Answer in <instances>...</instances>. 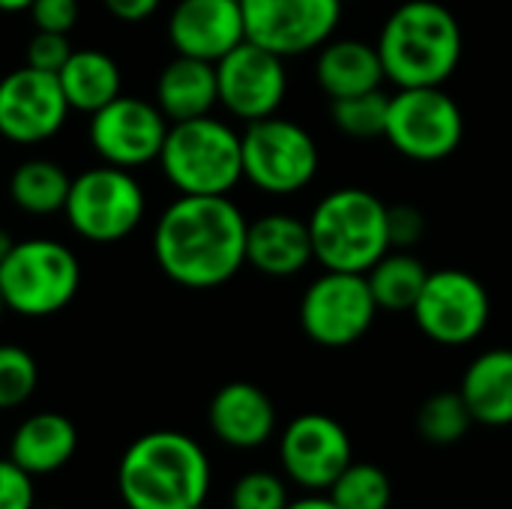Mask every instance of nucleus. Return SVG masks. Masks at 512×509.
Listing matches in <instances>:
<instances>
[{
    "instance_id": "5",
    "label": "nucleus",
    "mask_w": 512,
    "mask_h": 509,
    "mask_svg": "<svg viewBox=\"0 0 512 509\" xmlns=\"http://www.w3.org/2000/svg\"><path fill=\"white\" fill-rule=\"evenodd\" d=\"M159 168L180 195H228L243 180V141L213 114L171 123Z\"/></svg>"
},
{
    "instance_id": "4",
    "label": "nucleus",
    "mask_w": 512,
    "mask_h": 509,
    "mask_svg": "<svg viewBox=\"0 0 512 509\" xmlns=\"http://www.w3.org/2000/svg\"><path fill=\"white\" fill-rule=\"evenodd\" d=\"M309 234L315 261L324 270L369 273L372 264L390 252L387 204L360 186L336 189L315 204Z\"/></svg>"
},
{
    "instance_id": "10",
    "label": "nucleus",
    "mask_w": 512,
    "mask_h": 509,
    "mask_svg": "<svg viewBox=\"0 0 512 509\" xmlns=\"http://www.w3.org/2000/svg\"><path fill=\"white\" fill-rule=\"evenodd\" d=\"M378 312L366 273L324 270L300 300V327L321 348H348L372 330Z\"/></svg>"
},
{
    "instance_id": "6",
    "label": "nucleus",
    "mask_w": 512,
    "mask_h": 509,
    "mask_svg": "<svg viewBox=\"0 0 512 509\" xmlns=\"http://www.w3.org/2000/svg\"><path fill=\"white\" fill-rule=\"evenodd\" d=\"M81 285L78 255L51 237L18 240L0 264V294L21 318H51L63 312Z\"/></svg>"
},
{
    "instance_id": "7",
    "label": "nucleus",
    "mask_w": 512,
    "mask_h": 509,
    "mask_svg": "<svg viewBox=\"0 0 512 509\" xmlns=\"http://www.w3.org/2000/svg\"><path fill=\"white\" fill-rule=\"evenodd\" d=\"M147 213L144 186L132 171L96 165L72 177L63 216L69 228L90 243H117L129 237Z\"/></svg>"
},
{
    "instance_id": "2",
    "label": "nucleus",
    "mask_w": 512,
    "mask_h": 509,
    "mask_svg": "<svg viewBox=\"0 0 512 509\" xmlns=\"http://www.w3.org/2000/svg\"><path fill=\"white\" fill-rule=\"evenodd\" d=\"M213 483L204 447L174 429L135 438L117 462V492L126 509H198Z\"/></svg>"
},
{
    "instance_id": "40",
    "label": "nucleus",
    "mask_w": 512,
    "mask_h": 509,
    "mask_svg": "<svg viewBox=\"0 0 512 509\" xmlns=\"http://www.w3.org/2000/svg\"><path fill=\"white\" fill-rule=\"evenodd\" d=\"M6 312H9V309H6V300H3V294H0V321H3Z\"/></svg>"
},
{
    "instance_id": "27",
    "label": "nucleus",
    "mask_w": 512,
    "mask_h": 509,
    "mask_svg": "<svg viewBox=\"0 0 512 509\" xmlns=\"http://www.w3.org/2000/svg\"><path fill=\"white\" fill-rule=\"evenodd\" d=\"M474 417L462 399L459 390H441L432 393L420 408H417V432L426 444L432 447H453L471 432Z\"/></svg>"
},
{
    "instance_id": "39",
    "label": "nucleus",
    "mask_w": 512,
    "mask_h": 509,
    "mask_svg": "<svg viewBox=\"0 0 512 509\" xmlns=\"http://www.w3.org/2000/svg\"><path fill=\"white\" fill-rule=\"evenodd\" d=\"M33 0H0V12H27Z\"/></svg>"
},
{
    "instance_id": "35",
    "label": "nucleus",
    "mask_w": 512,
    "mask_h": 509,
    "mask_svg": "<svg viewBox=\"0 0 512 509\" xmlns=\"http://www.w3.org/2000/svg\"><path fill=\"white\" fill-rule=\"evenodd\" d=\"M78 9V0H33L27 12L36 30L69 33L78 21Z\"/></svg>"
},
{
    "instance_id": "37",
    "label": "nucleus",
    "mask_w": 512,
    "mask_h": 509,
    "mask_svg": "<svg viewBox=\"0 0 512 509\" xmlns=\"http://www.w3.org/2000/svg\"><path fill=\"white\" fill-rule=\"evenodd\" d=\"M288 509H339L327 495H321V492H309V495H303V498H297V501H291Z\"/></svg>"
},
{
    "instance_id": "11",
    "label": "nucleus",
    "mask_w": 512,
    "mask_h": 509,
    "mask_svg": "<svg viewBox=\"0 0 512 509\" xmlns=\"http://www.w3.org/2000/svg\"><path fill=\"white\" fill-rule=\"evenodd\" d=\"M420 333L444 348H462L483 336L492 318V297L486 285L456 267L429 273L414 309Z\"/></svg>"
},
{
    "instance_id": "14",
    "label": "nucleus",
    "mask_w": 512,
    "mask_h": 509,
    "mask_svg": "<svg viewBox=\"0 0 512 509\" xmlns=\"http://www.w3.org/2000/svg\"><path fill=\"white\" fill-rule=\"evenodd\" d=\"M168 117L159 111L156 102L138 96H117L96 114H90V147L102 156V162L117 168H141L159 162Z\"/></svg>"
},
{
    "instance_id": "22",
    "label": "nucleus",
    "mask_w": 512,
    "mask_h": 509,
    "mask_svg": "<svg viewBox=\"0 0 512 509\" xmlns=\"http://www.w3.org/2000/svg\"><path fill=\"white\" fill-rule=\"evenodd\" d=\"M216 102H219L216 63L177 54L171 63L162 66L156 78V105L168 117V123L204 117L213 111Z\"/></svg>"
},
{
    "instance_id": "42",
    "label": "nucleus",
    "mask_w": 512,
    "mask_h": 509,
    "mask_svg": "<svg viewBox=\"0 0 512 509\" xmlns=\"http://www.w3.org/2000/svg\"><path fill=\"white\" fill-rule=\"evenodd\" d=\"M198 509H207V504H204V507H198Z\"/></svg>"
},
{
    "instance_id": "8",
    "label": "nucleus",
    "mask_w": 512,
    "mask_h": 509,
    "mask_svg": "<svg viewBox=\"0 0 512 509\" xmlns=\"http://www.w3.org/2000/svg\"><path fill=\"white\" fill-rule=\"evenodd\" d=\"M243 177L267 195H294L318 174L315 138L288 117H264L246 123L243 135Z\"/></svg>"
},
{
    "instance_id": "12",
    "label": "nucleus",
    "mask_w": 512,
    "mask_h": 509,
    "mask_svg": "<svg viewBox=\"0 0 512 509\" xmlns=\"http://www.w3.org/2000/svg\"><path fill=\"white\" fill-rule=\"evenodd\" d=\"M240 9L246 39L285 60L318 51L342 18V0H240Z\"/></svg>"
},
{
    "instance_id": "23",
    "label": "nucleus",
    "mask_w": 512,
    "mask_h": 509,
    "mask_svg": "<svg viewBox=\"0 0 512 509\" xmlns=\"http://www.w3.org/2000/svg\"><path fill=\"white\" fill-rule=\"evenodd\" d=\"M315 81L330 99L378 90L387 81L378 45H369L363 39H327L318 48Z\"/></svg>"
},
{
    "instance_id": "20",
    "label": "nucleus",
    "mask_w": 512,
    "mask_h": 509,
    "mask_svg": "<svg viewBox=\"0 0 512 509\" xmlns=\"http://www.w3.org/2000/svg\"><path fill=\"white\" fill-rule=\"evenodd\" d=\"M78 453V429L66 414L39 411L21 420L9 438V459L36 477H51L63 471Z\"/></svg>"
},
{
    "instance_id": "29",
    "label": "nucleus",
    "mask_w": 512,
    "mask_h": 509,
    "mask_svg": "<svg viewBox=\"0 0 512 509\" xmlns=\"http://www.w3.org/2000/svg\"><path fill=\"white\" fill-rule=\"evenodd\" d=\"M390 114V93L366 90L345 99H330V117L339 132L351 138H384Z\"/></svg>"
},
{
    "instance_id": "31",
    "label": "nucleus",
    "mask_w": 512,
    "mask_h": 509,
    "mask_svg": "<svg viewBox=\"0 0 512 509\" xmlns=\"http://www.w3.org/2000/svg\"><path fill=\"white\" fill-rule=\"evenodd\" d=\"M231 509H288V486L273 471H249L231 486Z\"/></svg>"
},
{
    "instance_id": "30",
    "label": "nucleus",
    "mask_w": 512,
    "mask_h": 509,
    "mask_svg": "<svg viewBox=\"0 0 512 509\" xmlns=\"http://www.w3.org/2000/svg\"><path fill=\"white\" fill-rule=\"evenodd\" d=\"M39 384V366L21 345H0V411L21 408Z\"/></svg>"
},
{
    "instance_id": "15",
    "label": "nucleus",
    "mask_w": 512,
    "mask_h": 509,
    "mask_svg": "<svg viewBox=\"0 0 512 509\" xmlns=\"http://www.w3.org/2000/svg\"><path fill=\"white\" fill-rule=\"evenodd\" d=\"M60 78L33 66H18L0 78V135L12 144H42L54 138L69 114Z\"/></svg>"
},
{
    "instance_id": "16",
    "label": "nucleus",
    "mask_w": 512,
    "mask_h": 509,
    "mask_svg": "<svg viewBox=\"0 0 512 509\" xmlns=\"http://www.w3.org/2000/svg\"><path fill=\"white\" fill-rule=\"evenodd\" d=\"M219 105L243 123L273 117L282 108L288 75L285 57L243 39L216 63Z\"/></svg>"
},
{
    "instance_id": "26",
    "label": "nucleus",
    "mask_w": 512,
    "mask_h": 509,
    "mask_svg": "<svg viewBox=\"0 0 512 509\" xmlns=\"http://www.w3.org/2000/svg\"><path fill=\"white\" fill-rule=\"evenodd\" d=\"M366 279H369L378 309L411 312L426 279H429V270L411 249H390L387 255H381L372 264Z\"/></svg>"
},
{
    "instance_id": "1",
    "label": "nucleus",
    "mask_w": 512,
    "mask_h": 509,
    "mask_svg": "<svg viewBox=\"0 0 512 509\" xmlns=\"http://www.w3.org/2000/svg\"><path fill=\"white\" fill-rule=\"evenodd\" d=\"M246 231L249 222L228 195H180L156 219L153 258L183 288H219L246 267Z\"/></svg>"
},
{
    "instance_id": "9",
    "label": "nucleus",
    "mask_w": 512,
    "mask_h": 509,
    "mask_svg": "<svg viewBox=\"0 0 512 509\" xmlns=\"http://www.w3.org/2000/svg\"><path fill=\"white\" fill-rule=\"evenodd\" d=\"M384 138L414 162H441L465 138V114L444 87H399L390 96Z\"/></svg>"
},
{
    "instance_id": "13",
    "label": "nucleus",
    "mask_w": 512,
    "mask_h": 509,
    "mask_svg": "<svg viewBox=\"0 0 512 509\" xmlns=\"http://www.w3.org/2000/svg\"><path fill=\"white\" fill-rule=\"evenodd\" d=\"M351 462V435L330 414H300L279 435L282 474L303 492H327Z\"/></svg>"
},
{
    "instance_id": "28",
    "label": "nucleus",
    "mask_w": 512,
    "mask_h": 509,
    "mask_svg": "<svg viewBox=\"0 0 512 509\" xmlns=\"http://www.w3.org/2000/svg\"><path fill=\"white\" fill-rule=\"evenodd\" d=\"M327 498L339 509H390L393 480L381 465L354 459L327 489Z\"/></svg>"
},
{
    "instance_id": "33",
    "label": "nucleus",
    "mask_w": 512,
    "mask_h": 509,
    "mask_svg": "<svg viewBox=\"0 0 512 509\" xmlns=\"http://www.w3.org/2000/svg\"><path fill=\"white\" fill-rule=\"evenodd\" d=\"M390 249H414L426 234V216L414 204H387Z\"/></svg>"
},
{
    "instance_id": "38",
    "label": "nucleus",
    "mask_w": 512,
    "mask_h": 509,
    "mask_svg": "<svg viewBox=\"0 0 512 509\" xmlns=\"http://www.w3.org/2000/svg\"><path fill=\"white\" fill-rule=\"evenodd\" d=\"M15 243H18V240H12V234H9L6 228H0V264L9 258V252L15 249Z\"/></svg>"
},
{
    "instance_id": "32",
    "label": "nucleus",
    "mask_w": 512,
    "mask_h": 509,
    "mask_svg": "<svg viewBox=\"0 0 512 509\" xmlns=\"http://www.w3.org/2000/svg\"><path fill=\"white\" fill-rule=\"evenodd\" d=\"M75 48L69 45V33H51V30H36L27 42V57L24 63L39 69V72H60Z\"/></svg>"
},
{
    "instance_id": "19",
    "label": "nucleus",
    "mask_w": 512,
    "mask_h": 509,
    "mask_svg": "<svg viewBox=\"0 0 512 509\" xmlns=\"http://www.w3.org/2000/svg\"><path fill=\"white\" fill-rule=\"evenodd\" d=\"M315 261L309 222L291 213H264L249 222L246 264L270 279H291Z\"/></svg>"
},
{
    "instance_id": "25",
    "label": "nucleus",
    "mask_w": 512,
    "mask_h": 509,
    "mask_svg": "<svg viewBox=\"0 0 512 509\" xmlns=\"http://www.w3.org/2000/svg\"><path fill=\"white\" fill-rule=\"evenodd\" d=\"M72 177L63 165L51 159H24L9 177V198L18 210L30 216L63 213Z\"/></svg>"
},
{
    "instance_id": "17",
    "label": "nucleus",
    "mask_w": 512,
    "mask_h": 509,
    "mask_svg": "<svg viewBox=\"0 0 512 509\" xmlns=\"http://www.w3.org/2000/svg\"><path fill=\"white\" fill-rule=\"evenodd\" d=\"M168 39L177 54L219 63L246 39L240 0H177L168 15Z\"/></svg>"
},
{
    "instance_id": "3",
    "label": "nucleus",
    "mask_w": 512,
    "mask_h": 509,
    "mask_svg": "<svg viewBox=\"0 0 512 509\" xmlns=\"http://www.w3.org/2000/svg\"><path fill=\"white\" fill-rule=\"evenodd\" d=\"M387 81L396 87H444L462 60V27L438 0H405L378 36Z\"/></svg>"
},
{
    "instance_id": "21",
    "label": "nucleus",
    "mask_w": 512,
    "mask_h": 509,
    "mask_svg": "<svg viewBox=\"0 0 512 509\" xmlns=\"http://www.w3.org/2000/svg\"><path fill=\"white\" fill-rule=\"evenodd\" d=\"M459 393L477 426H512V348H492L474 357L462 375Z\"/></svg>"
},
{
    "instance_id": "24",
    "label": "nucleus",
    "mask_w": 512,
    "mask_h": 509,
    "mask_svg": "<svg viewBox=\"0 0 512 509\" xmlns=\"http://www.w3.org/2000/svg\"><path fill=\"white\" fill-rule=\"evenodd\" d=\"M57 78L69 108L84 114H96L123 90V72L117 60L99 48H75Z\"/></svg>"
},
{
    "instance_id": "41",
    "label": "nucleus",
    "mask_w": 512,
    "mask_h": 509,
    "mask_svg": "<svg viewBox=\"0 0 512 509\" xmlns=\"http://www.w3.org/2000/svg\"><path fill=\"white\" fill-rule=\"evenodd\" d=\"M45 509H60V507H45Z\"/></svg>"
},
{
    "instance_id": "36",
    "label": "nucleus",
    "mask_w": 512,
    "mask_h": 509,
    "mask_svg": "<svg viewBox=\"0 0 512 509\" xmlns=\"http://www.w3.org/2000/svg\"><path fill=\"white\" fill-rule=\"evenodd\" d=\"M159 3H162V0H102V6H105L114 18L129 21V24L147 21V18L159 9Z\"/></svg>"
},
{
    "instance_id": "18",
    "label": "nucleus",
    "mask_w": 512,
    "mask_h": 509,
    "mask_svg": "<svg viewBox=\"0 0 512 509\" xmlns=\"http://www.w3.org/2000/svg\"><path fill=\"white\" fill-rule=\"evenodd\" d=\"M207 423L216 441L231 450H258L264 447L279 426L273 399L249 381H231L219 387L207 408Z\"/></svg>"
},
{
    "instance_id": "34",
    "label": "nucleus",
    "mask_w": 512,
    "mask_h": 509,
    "mask_svg": "<svg viewBox=\"0 0 512 509\" xmlns=\"http://www.w3.org/2000/svg\"><path fill=\"white\" fill-rule=\"evenodd\" d=\"M0 509H36L33 477L9 456L0 459Z\"/></svg>"
}]
</instances>
